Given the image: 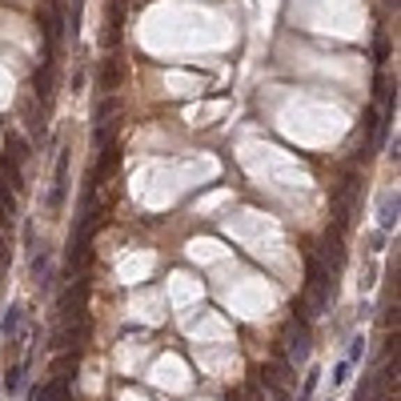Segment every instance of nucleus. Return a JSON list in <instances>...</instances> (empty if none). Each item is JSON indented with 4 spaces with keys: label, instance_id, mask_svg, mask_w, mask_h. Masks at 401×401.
Here are the masks:
<instances>
[{
    "label": "nucleus",
    "instance_id": "f257e3e1",
    "mask_svg": "<svg viewBox=\"0 0 401 401\" xmlns=\"http://www.w3.org/2000/svg\"><path fill=\"white\" fill-rule=\"evenodd\" d=\"M309 305H313V313H329V305H333V273L321 265L317 257H309Z\"/></svg>",
    "mask_w": 401,
    "mask_h": 401
},
{
    "label": "nucleus",
    "instance_id": "f03ea898",
    "mask_svg": "<svg viewBox=\"0 0 401 401\" xmlns=\"http://www.w3.org/2000/svg\"><path fill=\"white\" fill-rule=\"evenodd\" d=\"M305 357H309V325H305V317H293L285 325V361L297 365Z\"/></svg>",
    "mask_w": 401,
    "mask_h": 401
},
{
    "label": "nucleus",
    "instance_id": "7ed1b4c3",
    "mask_svg": "<svg viewBox=\"0 0 401 401\" xmlns=\"http://www.w3.org/2000/svg\"><path fill=\"white\" fill-rule=\"evenodd\" d=\"M64 197H68V149L61 144V153H56V173H52V192H48V213H61Z\"/></svg>",
    "mask_w": 401,
    "mask_h": 401
},
{
    "label": "nucleus",
    "instance_id": "20e7f679",
    "mask_svg": "<svg viewBox=\"0 0 401 401\" xmlns=\"http://www.w3.org/2000/svg\"><path fill=\"white\" fill-rule=\"evenodd\" d=\"M32 401H68V377H52L48 385H40Z\"/></svg>",
    "mask_w": 401,
    "mask_h": 401
},
{
    "label": "nucleus",
    "instance_id": "39448f33",
    "mask_svg": "<svg viewBox=\"0 0 401 401\" xmlns=\"http://www.w3.org/2000/svg\"><path fill=\"white\" fill-rule=\"evenodd\" d=\"M377 225H381L385 233L398 229V192H385L381 197V205H377Z\"/></svg>",
    "mask_w": 401,
    "mask_h": 401
},
{
    "label": "nucleus",
    "instance_id": "423d86ee",
    "mask_svg": "<svg viewBox=\"0 0 401 401\" xmlns=\"http://www.w3.org/2000/svg\"><path fill=\"white\" fill-rule=\"evenodd\" d=\"M8 160H13V165H20V160H29V144L20 141V137H8Z\"/></svg>",
    "mask_w": 401,
    "mask_h": 401
},
{
    "label": "nucleus",
    "instance_id": "0eeeda50",
    "mask_svg": "<svg viewBox=\"0 0 401 401\" xmlns=\"http://www.w3.org/2000/svg\"><path fill=\"white\" fill-rule=\"evenodd\" d=\"M20 313H24L20 305H13V309L4 313V337H16V329H20Z\"/></svg>",
    "mask_w": 401,
    "mask_h": 401
},
{
    "label": "nucleus",
    "instance_id": "6e6552de",
    "mask_svg": "<svg viewBox=\"0 0 401 401\" xmlns=\"http://www.w3.org/2000/svg\"><path fill=\"white\" fill-rule=\"evenodd\" d=\"M20 377H24V361L8 369V377H4V385H8V393H16V389H20Z\"/></svg>",
    "mask_w": 401,
    "mask_h": 401
},
{
    "label": "nucleus",
    "instance_id": "1a4fd4ad",
    "mask_svg": "<svg viewBox=\"0 0 401 401\" xmlns=\"http://www.w3.org/2000/svg\"><path fill=\"white\" fill-rule=\"evenodd\" d=\"M361 353H365V341H361V337H353V341H349V361H361Z\"/></svg>",
    "mask_w": 401,
    "mask_h": 401
},
{
    "label": "nucleus",
    "instance_id": "9d476101",
    "mask_svg": "<svg viewBox=\"0 0 401 401\" xmlns=\"http://www.w3.org/2000/svg\"><path fill=\"white\" fill-rule=\"evenodd\" d=\"M349 369H353V361H341V365H337V373H333V381L345 385V381H349Z\"/></svg>",
    "mask_w": 401,
    "mask_h": 401
},
{
    "label": "nucleus",
    "instance_id": "9b49d317",
    "mask_svg": "<svg viewBox=\"0 0 401 401\" xmlns=\"http://www.w3.org/2000/svg\"><path fill=\"white\" fill-rule=\"evenodd\" d=\"M313 389H317V373H309V377H305V389H301V398H313Z\"/></svg>",
    "mask_w": 401,
    "mask_h": 401
},
{
    "label": "nucleus",
    "instance_id": "f8f14e48",
    "mask_svg": "<svg viewBox=\"0 0 401 401\" xmlns=\"http://www.w3.org/2000/svg\"><path fill=\"white\" fill-rule=\"evenodd\" d=\"M8 225H13V213H8V209L0 205V229H8Z\"/></svg>",
    "mask_w": 401,
    "mask_h": 401
},
{
    "label": "nucleus",
    "instance_id": "ddd939ff",
    "mask_svg": "<svg viewBox=\"0 0 401 401\" xmlns=\"http://www.w3.org/2000/svg\"><path fill=\"white\" fill-rule=\"evenodd\" d=\"M0 261H8V241H4V229H0Z\"/></svg>",
    "mask_w": 401,
    "mask_h": 401
}]
</instances>
